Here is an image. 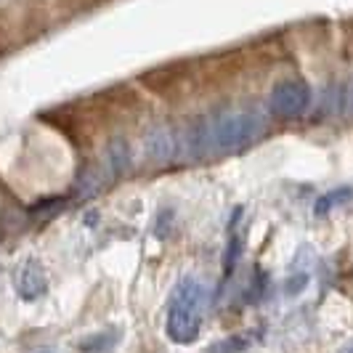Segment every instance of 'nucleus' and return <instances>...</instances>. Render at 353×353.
Segmentation results:
<instances>
[{"instance_id":"nucleus-11","label":"nucleus","mask_w":353,"mask_h":353,"mask_svg":"<svg viewBox=\"0 0 353 353\" xmlns=\"http://www.w3.org/2000/svg\"><path fill=\"white\" fill-rule=\"evenodd\" d=\"M340 353H353V340H351V343H345V345L340 348Z\"/></svg>"},{"instance_id":"nucleus-9","label":"nucleus","mask_w":353,"mask_h":353,"mask_svg":"<svg viewBox=\"0 0 353 353\" xmlns=\"http://www.w3.org/2000/svg\"><path fill=\"white\" fill-rule=\"evenodd\" d=\"M248 345H250V340H245V337H229V340L212 345L210 353H242Z\"/></svg>"},{"instance_id":"nucleus-8","label":"nucleus","mask_w":353,"mask_h":353,"mask_svg":"<svg viewBox=\"0 0 353 353\" xmlns=\"http://www.w3.org/2000/svg\"><path fill=\"white\" fill-rule=\"evenodd\" d=\"M351 196H353V189H351V186H340V189H332V192H327V194L319 196L314 212H316V215H324V212L335 210L337 205H345V202H348Z\"/></svg>"},{"instance_id":"nucleus-2","label":"nucleus","mask_w":353,"mask_h":353,"mask_svg":"<svg viewBox=\"0 0 353 353\" xmlns=\"http://www.w3.org/2000/svg\"><path fill=\"white\" fill-rule=\"evenodd\" d=\"M208 290L194 276H186L176 284L170 311H168V337L178 345H189L199 337L202 316H205Z\"/></svg>"},{"instance_id":"nucleus-7","label":"nucleus","mask_w":353,"mask_h":353,"mask_svg":"<svg viewBox=\"0 0 353 353\" xmlns=\"http://www.w3.org/2000/svg\"><path fill=\"white\" fill-rule=\"evenodd\" d=\"M120 343V330H104V332H93L80 343L83 353H106Z\"/></svg>"},{"instance_id":"nucleus-3","label":"nucleus","mask_w":353,"mask_h":353,"mask_svg":"<svg viewBox=\"0 0 353 353\" xmlns=\"http://www.w3.org/2000/svg\"><path fill=\"white\" fill-rule=\"evenodd\" d=\"M311 99H314V93L308 88V83H303V80H282L271 90L268 106L279 117H298L311 106Z\"/></svg>"},{"instance_id":"nucleus-1","label":"nucleus","mask_w":353,"mask_h":353,"mask_svg":"<svg viewBox=\"0 0 353 353\" xmlns=\"http://www.w3.org/2000/svg\"><path fill=\"white\" fill-rule=\"evenodd\" d=\"M263 114L252 106L221 112L210 120H205L208 152H236L255 141L263 133Z\"/></svg>"},{"instance_id":"nucleus-6","label":"nucleus","mask_w":353,"mask_h":353,"mask_svg":"<svg viewBox=\"0 0 353 353\" xmlns=\"http://www.w3.org/2000/svg\"><path fill=\"white\" fill-rule=\"evenodd\" d=\"M48 287V279H46V271L37 263H27L21 271H19L17 279V290L24 301H37Z\"/></svg>"},{"instance_id":"nucleus-5","label":"nucleus","mask_w":353,"mask_h":353,"mask_svg":"<svg viewBox=\"0 0 353 353\" xmlns=\"http://www.w3.org/2000/svg\"><path fill=\"white\" fill-rule=\"evenodd\" d=\"M128 168H130V146H128L123 139H114V141L106 146V152H104L101 181H106V178L123 176Z\"/></svg>"},{"instance_id":"nucleus-10","label":"nucleus","mask_w":353,"mask_h":353,"mask_svg":"<svg viewBox=\"0 0 353 353\" xmlns=\"http://www.w3.org/2000/svg\"><path fill=\"white\" fill-rule=\"evenodd\" d=\"M305 284H308V274H298V276H292L290 282L284 284V295H287V298H295Z\"/></svg>"},{"instance_id":"nucleus-4","label":"nucleus","mask_w":353,"mask_h":353,"mask_svg":"<svg viewBox=\"0 0 353 353\" xmlns=\"http://www.w3.org/2000/svg\"><path fill=\"white\" fill-rule=\"evenodd\" d=\"M176 146H178V139L173 136V130L165 128V125L152 128L146 133V139H143L146 157L152 159V162H168V159L176 154Z\"/></svg>"},{"instance_id":"nucleus-12","label":"nucleus","mask_w":353,"mask_h":353,"mask_svg":"<svg viewBox=\"0 0 353 353\" xmlns=\"http://www.w3.org/2000/svg\"><path fill=\"white\" fill-rule=\"evenodd\" d=\"M43 353H48V351H43Z\"/></svg>"}]
</instances>
